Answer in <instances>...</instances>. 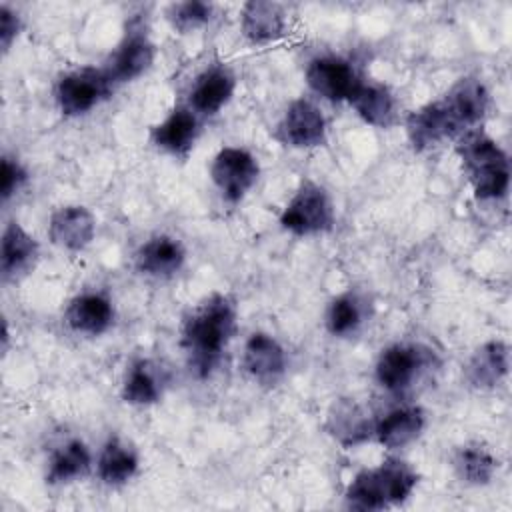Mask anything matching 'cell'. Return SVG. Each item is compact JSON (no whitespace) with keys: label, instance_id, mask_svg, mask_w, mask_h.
Returning a JSON list of instances; mask_svg holds the SVG:
<instances>
[{"label":"cell","instance_id":"obj_1","mask_svg":"<svg viewBox=\"0 0 512 512\" xmlns=\"http://www.w3.org/2000/svg\"><path fill=\"white\" fill-rule=\"evenodd\" d=\"M236 332V304L230 296L214 292L198 302L180 328V348L198 378L210 376Z\"/></svg>","mask_w":512,"mask_h":512},{"label":"cell","instance_id":"obj_2","mask_svg":"<svg viewBox=\"0 0 512 512\" xmlns=\"http://www.w3.org/2000/svg\"><path fill=\"white\" fill-rule=\"evenodd\" d=\"M418 486V472L400 458H386L374 468L360 470L344 492L352 510H384L410 498Z\"/></svg>","mask_w":512,"mask_h":512},{"label":"cell","instance_id":"obj_3","mask_svg":"<svg viewBox=\"0 0 512 512\" xmlns=\"http://www.w3.org/2000/svg\"><path fill=\"white\" fill-rule=\"evenodd\" d=\"M458 156L478 200H500L510 188V160L496 140L480 130L458 138Z\"/></svg>","mask_w":512,"mask_h":512},{"label":"cell","instance_id":"obj_4","mask_svg":"<svg viewBox=\"0 0 512 512\" xmlns=\"http://www.w3.org/2000/svg\"><path fill=\"white\" fill-rule=\"evenodd\" d=\"M334 204L324 186L302 180L280 214V226L294 236H316L334 228Z\"/></svg>","mask_w":512,"mask_h":512},{"label":"cell","instance_id":"obj_5","mask_svg":"<svg viewBox=\"0 0 512 512\" xmlns=\"http://www.w3.org/2000/svg\"><path fill=\"white\" fill-rule=\"evenodd\" d=\"M114 92V82L104 68H76L60 76L54 88V100L62 116L78 118L100 106Z\"/></svg>","mask_w":512,"mask_h":512},{"label":"cell","instance_id":"obj_6","mask_svg":"<svg viewBox=\"0 0 512 512\" xmlns=\"http://www.w3.org/2000/svg\"><path fill=\"white\" fill-rule=\"evenodd\" d=\"M258 158L240 146H224L210 164V180L226 202H240L258 182Z\"/></svg>","mask_w":512,"mask_h":512},{"label":"cell","instance_id":"obj_7","mask_svg":"<svg viewBox=\"0 0 512 512\" xmlns=\"http://www.w3.org/2000/svg\"><path fill=\"white\" fill-rule=\"evenodd\" d=\"M156 58V46L150 40L142 24H130L124 38L112 52L108 64L104 66L110 80L116 84H126L140 78L150 70Z\"/></svg>","mask_w":512,"mask_h":512},{"label":"cell","instance_id":"obj_8","mask_svg":"<svg viewBox=\"0 0 512 512\" xmlns=\"http://www.w3.org/2000/svg\"><path fill=\"white\" fill-rule=\"evenodd\" d=\"M440 104L462 136L470 130H476V126L486 118L490 92L480 78L464 76L448 88V92L440 98Z\"/></svg>","mask_w":512,"mask_h":512},{"label":"cell","instance_id":"obj_9","mask_svg":"<svg viewBox=\"0 0 512 512\" xmlns=\"http://www.w3.org/2000/svg\"><path fill=\"white\" fill-rule=\"evenodd\" d=\"M278 138L284 146L308 150L326 142V116L308 98H296L278 122Z\"/></svg>","mask_w":512,"mask_h":512},{"label":"cell","instance_id":"obj_10","mask_svg":"<svg viewBox=\"0 0 512 512\" xmlns=\"http://www.w3.org/2000/svg\"><path fill=\"white\" fill-rule=\"evenodd\" d=\"M360 80L352 62L340 56H316L306 66L308 88L328 102H348Z\"/></svg>","mask_w":512,"mask_h":512},{"label":"cell","instance_id":"obj_11","mask_svg":"<svg viewBox=\"0 0 512 512\" xmlns=\"http://www.w3.org/2000/svg\"><path fill=\"white\" fill-rule=\"evenodd\" d=\"M428 362L424 348L414 344H392L386 346L376 360L374 376L376 382L388 392H404L418 378Z\"/></svg>","mask_w":512,"mask_h":512},{"label":"cell","instance_id":"obj_12","mask_svg":"<svg viewBox=\"0 0 512 512\" xmlns=\"http://www.w3.org/2000/svg\"><path fill=\"white\" fill-rule=\"evenodd\" d=\"M200 136V116L186 104L172 108L150 128V142L174 158H186Z\"/></svg>","mask_w":512,"mask_h":512},{"label":"cell","instance_id":"obj_13","mask_svg":"<svg viewBox=\"0 0 512 512\" xmlns=\"http://www.w3.org/2000/svg\"><path fill=\"white\" fill-rule=\"evenodd\" d=\"M96 234L94 214L80 204H66L52 212L48 222V238L54 246L68 252H82Z\"/></svg>","mask_w":512,"mask_h":512},{"label":"cell","instance_id":"obj_14","mask_svg":"<svg viewBox=\"0 0 512 512\" xmlns=\"http://www.w3.org/2000/svg\"><path fill=\"white\" fill-rule=\"evenodd\" d=\"M236 76L224 64L200 72L188 92V106L198 116H216L234 96Z\"/></svg>","mask_w":512,"mask_h":512},{"label":"cell","instance_id":"obj_15","mask_svg":"<svg viewBox=\"0 0 512 512\" xmlns=\"http://www.w3.org/2000/svg\"><path fill=\"white\" fill-rule=\"evenodd\" d=\"M242 368L252 380L274 384L286 372V350L272 334L254 332L244 342Z\"/></svg>","mask_w":512,"mask_h":512},{"label":"cell","instance_id":"obj_16","mask_svg":"<svg viewBox=\"0 0 512 512\" xmlns=\"http://www.w3.org/2000/svg\"><path fill=\"white\" fill-rule=\"evenodd\" d=\"M40 256L38 240L16 220L6 222L0 238V270L4 280L26 276Z\"/></svg>","mask_w":512,"mask_h":512},{"label":"cell","instance_id":"obj_17","mask_svg":"<svg viewBox=\"0 0 512 512\" xmlns=\"http://www.w3.org/2000/svg\"><path fill=\"white\" fill-rule=\"evenodd\" d=\"M406 136L414 150L422 152L434 148L450 138H460L440 100L428 102L418 110H412L406 118Z\"/></svg>","mask_w":512,"mask_h":512},{"label":"cell","instance_id":"obj_18","mask_svg":"<svg viewBox=\"0 0 512 512\" xmlns=\"http://www.w3.org/2000/svg\"><path fill=\"white\" fill-rule=\"evenodd\" d=\"M114 304L102 292H82L74 296L64 312L68 328L84 336H100L114 324Z\"/></svg>","mask_w":512,"mask_h":512},{"label":"cell","instance_id":"obj_19","mask_svg":"<svg viewBox=\"0 0 512 512\" xmlns=\"http://www.w3.org/2000/svg\"><path fill=\"white\" fill-rule=\"evenodd\" d=\"M374 424L376 418H372L362 404L350 398L336 400L326 416L328 434L348 448L370 440L374 434Z\"/></svg>","mask_w":512,"mask_h":512},{"label":"cell","instance_id":"obj_20","mask_svg":"<svg viewBox=\"0 0 512 512\" xmlns=\"http://www.w3.org/2000/svg\"><path fill=\"white\" fill-rule=\"evenodd\" d=\"M186 262L184 244L168 234L150 236L134 254L138 272L152 278H170L182 270Z\"/></svg>","mask_w":512,"mask_h":512},{"label":"cell","instance_id":"obj_21","mask_svg":"<svg viewBox=\"0 0 512 512\" xmlns=\"http://www.w3.org/2000/svg\"><path fill=\"white\" fill-rule=\"evenodd\" d=\"M510 370V348L502 340L480 344L466 362V380L476 390L496 388Z\"/></svg>","mask_w":512,"mask_h":512},{"label":"cell","instance_id":"obj_22","mask_svg":"<svg viewBox=\"0 0 512 512\" xmlns=\"http://www.w3.org/2000/svg\"><path fill=\"white\" fill-rule=\"evenodd\" d=\"M240 30L252 44H270L286 30L284 8L270 0H250L242 6Z\"/></svg>","mask_w":512,"mask_h":512},{"label":"cell","instance_id":"obj_23","mask_svg":"<svg viewBox=\"0 0 512 512\" xmlns=\"http://www.w3.org/2000/svg\"><path fill=\"white\" fill-rule=\"evenodd\" d=\"M426 426L424 412L416 406H398L376 420L372 438L386 450H398L414 442Z\"/></svg>","mask_w":512,"mask_h":512},{"label":"cell","instance_id":"obj_24","mask_svg":"<svg viewBox=\"0 0 512 512\" xmlns=\"http://www.w3.org/2000/svg\"><path fill=\"white\" fill-rule=\"evenodd\" d=\"M138 464L140 460L136 450L118 436H112L100 448V454L96 458V474L102 484L118 488L128 484L136 476Z\"/></svg>","mask_w":512,"mask_h":512},{"label":"cell","instance_id":"obj_25","mask_svg":"<svg viewBox=\"0 0 512 512\" xmlns=\"http://www.w3.org/2000/svg\"><path fill=\"white\" fill-rule=\"evenodd\" d=\"M348 104L356 110V114L374 128H388L396 120V100L392 92L376 82L360 80Z\"/></svg>","mask_w":512,"mask_h":512},{"label":"cell","instance_id":"obj_26","mask_svg":"<svg viewBox=\"0 0 512 512\" xmlns=\"http://www.w3.org/2000/svg\"><path fill=\"white\" fill-rule=\"evenodd\" d=\"M92 468L90 448L80 438H70L56 446L48 460L46 482L62 486L84 478Z\"/></svg>","mask_w":512,"mask_h":512},{"label":"cell","instance_id":"obj_27","mask_svg":"<svg viewBox=\"0 0 512 512\" xmlns=\"http://www.w3.org/2000/svg\"><path fill=\"white\" fill-rule=\"evenodd\" d=\"M164 378L160 368L150 360H136L126 370L120 396L130 406H152L162 398Z\"/></svg>","mask_w":512,"mask_h":512},{"label":"cell","instance_id":"obj_28","mask_svg":"<svg viewBox=\"0 0 512 512\" xmlns=\"http://www.w3.org/2000/svg\"><path fill=\"white\" fill-rule=\"evenodd\" d=\"M452 468L460 482L468 486H486L498 470V460L480 442H468L452 454Z\"/></svg>","mask_w":512,"mask_h":512},{"label":"cell","instance_id":"obj_29","mask_svg":"<svg viewBox=\"0 0 512 512\" xmlns=\"http://www.w3.org/2000/svg\"><path fill=\"white\" fill-rule=\"evenodd\" d=\"M362 322H364V306H362V300L352 292L338 294L336 298H332V302L326 308L324 324H326V330L336 338H346L356 334Z\"/></svg>","mask_w":512,"mask_h":512},{"label":"cell","instance_id":"obj_30","mask_svg":"<svg viewBox=\"0 0 512 512\" xmlns=\"http://www.w3.org/2000/svg\"><path fill=\"white\" fill-rule=\"evenodd\" d=\"M166 18L174 30H178L180 34H188L210 22L212 4L200 2V0L176 2L166 8Z\"/></svg>","mask_w":512,"mask_h":512},{"label":"cell","instance_id":"obj_31","mask_svg":"<svg viewBox=\"0 0 512 512\" xmlns=\"http://www.w3.org/2000/svg\"><path fill=\"white\" fill-rule=\"evenodd\" d=\"M28 182V172L20 164V160L4 154L2 156V170H0V196L2 202H8L14 194H18L24 184Z\"/></svg>","mask_w":512,"mask_h":512},{"label":"cell","instance_id":"obj_32","mask_svg":"<svg viewBox=\"0 0 512 512\" xmlns=\"http://www.w3.org/2000/svg\"><path fill=\"white\" fill-rule=\"evenodd\" d=\"M22 30V20L18 16L16 10H12L10 6L2 4L0 6V46H2V52L6 54L12 46V42L18 38Z\"/></svg>","mask_w":512,"mask_h":512}]
</instances>
